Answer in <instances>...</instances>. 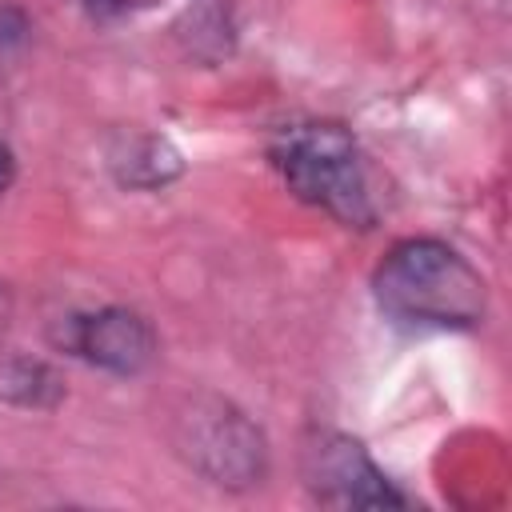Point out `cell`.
<instances>
[{"label":"cell","instance_id":"cell-1","mask_svg":"<svg viewBox=\"0 0 512 512\" xmlns=\"http://www.w3.org/2000/svg\"><path fill=\"white\" fill-rule=\"evenodd\" d=\"M372 300L408 328H476L488 312L484 276L436 236L392 244L372 272Z\"/></svg>","mask_w":512,"mask_h":512},{"label":"cell","instance_id":"cell-8","mask_svg":"<svg viewBox=\"0 0 512 512\" xmlns=\"http://www.w3.org/2000/svg\"><path fill=\"white\" fill-rule=\"evenodd\" d=\"M92 20H116V16H124L128 8H132V0H76Z\"/></svg>","mask_w":512,"mask_h":512},{"label":"cell","instance_id":"cell-3","mask_svg":"<svg viewBox=\"0 0 512 512\" xmlns=\"http://www.w3.org/2000/svg\"><path fill=\"white\" fill-rule=\"evenodd\" d=\"M176 448L208 484L220 488H252L268 472L264 432L220 396H196L176 416Z\"/></svg>","mask_w":512,"mask_h":512},{"label":"cell","instance_id":"cell-6","mask_svg":"<svg viewBox=\"0 0 512 512\" xmlns=\"http://www.w3.org/2000/svg\"><path fill=\"white\" fill-rule=\"evenodd\" d=\"M108 164H112V176L124 188H140V192L164 188L184 172L180 152L164 136H128V140H120V148H112Z\"/></svg>","mask_w":512,"mask_h":512},{"label":"cell","instance_id":"cell-2","mask_svg":"<svg viewBox=\"0 0 512 512\" xmlns=\"http://www.w3.org/2000/svg\"><path fill=\"white\" fill-rule=\"evenodd\" d=\"M268 164L280 172L288 192L344 228H372L376 208L360 164L356 136L336 120L284 124L268 140Z\"/></svg>","mask_w":512,"mask_h":512},{"label":"cell","instance_id":"cell-7","mask_svg":"<svg viewBox=\"0 0 512 512\" xmlns=\"http://www.w3.org/2000/svg\"><path fill=\"white\" fill-rule=\"evenodd\" d=\"M60 396H64V380L44 360H32V356L0 360V400L20 408H56Z\"/></svg>","mask_w":512,"mask_h":512},{"label":"cell","instance_id":"cell-5","mask_svg":"<svg viewBox=\"0 0 512 512\" xmlns=\"http://www.w3.org/2000/svg\"><path fill=\"white\" fill-rule=\"evenodd\" d=\"M56 348L80 356L92 368H104L112 376H140L156 360V328L148 324L144 312L108 304L96 312H76L60 320L56 328Z\"/></svg>","mask_w":512,"mask_h":512},{"label":"cell","instance_id":"cell-4","mask_svg":"<svg viewBox=\"0 0 512 512\" xmlns=\"http://www.w3.org/2000/svg\"><path fill=\"white\" fill-rule=\"evenodd\" d=\"M308 492L328 508H400L404 496L348 432H312L300 452Z\"/></svg>","mask_w":512,"mask_h":512},{"label":"cell","instance_id":"cell-9","mask_svg":"<svg viewBox=\"0 0 512 512\" xmlns=\"http://www.w3.org/2000/svg\"><path fill=\"white\" fill-rule=\"evenodd\" d=\"M12 180H16V156H12V148L0 140V192H4Z\"/></svg>","mask_w":512,"mask_h":512},{"label":"cell","instance_id":"cell-10","mask_svg":"<svg viewBox=\"0 0 512 512\" xmlns=\"http://www.w3.org/2000/svg\"><path fill=\"white\" fill-rule=\"evenodd\" d=\"M8 316H12V292H8V284L0 280V332H4V324H8Z\"/></svg>","mask_w":512,"mask_h":512}]
</instances>
